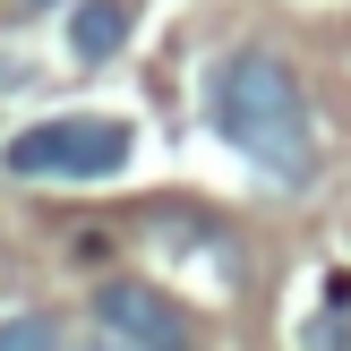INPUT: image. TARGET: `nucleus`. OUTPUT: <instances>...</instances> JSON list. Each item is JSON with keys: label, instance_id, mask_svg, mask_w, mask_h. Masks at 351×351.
<instances>
[{"label": "nucleus", "instance_id": "f257e3e1", "mask_svg": "<svg viewBox=\"0 0 351 351\" xmlns=\"http://www.w3.org/2000/svg\"><path fill=\"white\" fill-rule=\"evenodd\" d=\"M206 120L274 189H308L317 180V120H308V95H300L283 51H257V43L223 51L215 77H206Z\"/></svg>", "mask_w": 351, "mask_h": 351}, {"label": "nucleus", "instance_id": "f03ea898", "mask_svg": "<svg viewBox=\"0 0 351 351\" xmlns=\"http://www.w3.org/2000/svg\"><path fill=\"white\" fill-rule=\"evenodd\" d=\"M137 154V129L112 112H69V120H34V129H17L9 146H0V171L9 180H112V171H129Z\"/></svg>", "mask_w": 351, "mask_h": 351}, {"label": "nucleus", "instance_id": "7ed1b4c3", "mask_svg": "<svg viewBox=\"0 0 351 351\" xmlns=\"http://www.w3.org/2000/svg\"><path fill=\"white\" fill-rule=\"evenodd\" d=\"M95 326H103L112 351H197V317H189L171 291L129 283V274L95 283Z\"/></svg>", "mask_w": 351, "mask_h": 351}, {"label": "nucleus", "instance_id": "20e7f679", "mask_svg": "<svg viewBox=\"0 0 351 351\" xmlns=\"http://www.w3.org/2000/svg\"><path fill=\"white\" fill-rule=\"evenodd\" d=\"M129 43V0H77L69 9V51L77 60H112Z\"/></svg>", "mask_w": 351, "mask_h": 351}, {"label": "nucleus", "instance_id": "39448f33", "mask_svg": "<svg viewBox=\"0 0 351 351\" xmlns=\"http://www.w3.org/2000/svg\"><path fill=\"white\" fill-rule=\"evenodd\" d=\"M0 351H69V335H60V317L26 308V317H0Z\"/></svg>", "mask_w": 351, "mask_h": 351}, {"label": "nucleus", "instance_id": "423d86ee", "mask_svg": "<svg viewBox=\"0 0 351 351\" xmlns=\"http://www.w3.org/2000/svg\"><path fill=\"white\" fill-rule=\"evenodd\" d=\"M308 351H351V317H335V308H326V317L308 326Z\"/></svg>", "mask_w": 351, "mask_h": 351}, {"label": "nucleus", "instance_id": "0eeeda50", "mask_svg": "<svg viewBox=\"0 0 351 351\" xmlns=\"http://www.w3.org/2000/svg\"><path fill=\"white\" fill-rule=\"evenodd\" d=\"M9 9H60V0H9Z\"/></svg>", "mask_w": 351, "mask_h": 351}]
</instances>
